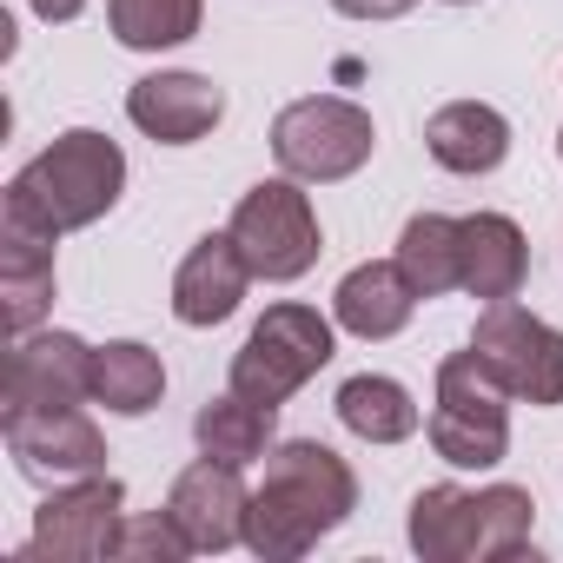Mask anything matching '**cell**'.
Masks as SVG:
<instances>
[{
	"label": "cell",
	"instance_id": "1",
	"mask_svg": "<svg viewBox=\"0 0 563 563\" xmlns=\"http://www.w3.org/2000/svg\"><path fill=\"white\" fill-rule=\"evenodd\" d=\"M352 504H358V477L332 444H319V438L272 444L265 484L245 504V550L265 563H292L319 537H332L352 517Z\"/></svg>",
	"mask_w": 563,
	"mask_h": 563
},
{
	"label": "cell",
	"instance_id": "2",
	"mask_svg": "<svg viewBox=\"0 0 563 563\" xmlns=\"http://www.w3.org/2000/svg\"><path fill=\"white\" fill-rule=\"evenodd\" d=\"M120 186H126V153L93 126H74L14 173L8 212L34 219L47 232H80L120 206Z\"/></svg>",
	"mask_w": 563,
	"mask_h": 563
},
{
	"label": "cell",
	"instance_id": "3",
	"mask_svg": "<svg viewBox=\"0 0 563 563\" xmlns=\"http://www.w3.org/2000/svg\"><path fill=\"white\" fill-rule=\"evenodd\" d=\"M530 523H537V504H530L523 484H490V490L424 484L411 497V550L424 563H504V556H523Z\"/></svg>",
	"mask_w": 563,
	"mask_h": 563
},
{
	"label": "cell",
	"instance_id": "4",
	"mask_svg": "<svg viewBox=\"0 0 563 563\" xmlns=\"http://www.w3.org/2000/svg\"><path fill=\"white\" fill-rule=\"evenodd\" d=\"M431 451L457 471H490L510 451V385L484 365L477 345L451 352L438 365V405H431Z\"/></svg>",
	"mask_w": 563,
	"mask_h": 563
},
{
	"label": "cell",
	"instance_id": "5",
	"mask_svg": "<svg viewBox=\"0 0 563 563\" xmlns=\"http://www.w3.org/2000/svg\"><path fill=\"white\" fill-rule=\"evenodd\" d=\"M232 245L245 252L252 278H265V286H292V278H306L325 252V232H319V212L312 199L299 192V179H258L239 206H232Z\"/></svg>",
	"mask_w": 563,
	"mask_h": 563
},
{
	"label": "cell",
	"instance_id": "6",
	"mask_svg": "<svg viewBox=\"0 0 563 563\" xmlns=\"http://www.w3.org/2000/svg\"><path fill=\"white\" fill-rule=\"evenodd\" d=\"M325 365H332V319H319L312 306H272L232 352V391L278 411Z\"/></svg>",
	"mask_w": 563,
	"mask_h": 563
},
{
	"label": "cell",
	"instance_id": "7",
	"mask_svg": "<svg viewBox=\"0 0 563 563\" xmlns=\"http://www.w3.org/2000/svg\"><path fill=\"white\" fill-rule=\"evenodd\" d=\"M378 146V126L358 100H339V93H312V100H292L286 113L272 120V153L299 186H332V179H352Z\"/></svg>",
	"mask_w": 563,
	"mask_h": 563
},
{
	"label": "cell",
	"instance_id": "8",
	"mask_svg": "<svg viewBox=\"0 0 563 563\" xmlns=\"http://www.w3.org/2000/svg\"><path fill=\"white\" fill-rule=\"evenodd\" d=\"M120 530H126V484L93 471V477L54 484V497L34 517V543L27 550L54 556V563H93V556L120 550Z\"/></svg>",
	"mask_w": 563,
	"mask_h": 563
},
{
	"label": "cell",
	"instance_id": "9",
	"mask_svg": "<svg viewBox=\"0 0 563 563\" xmlns=\"http://www.w3.org/2000/svg\"><path fill=\"white\" fill-rule=\"evenodd\" d=\"M471 345H477L484 365L510 385V398H523V405H563V332L543 325L537 312L497 299V306L477 319Z\"/></svg>",
	"mask_w": 563,
	"mask_h": 563
},
{
	"label": "cell",
	"instance_id": "10",
	"mask_svg": "<svg viewBox=\"0 0 563 563\" xmlns=\"http://www.w3.org/2000/svg\"><path fill=\"white\" fill-rule=\"evenodd\" d=\"M93 398V345L74 332H27L8 352V378H0V418L21 411H54Z\"/></svg>",
	"mask_w": 563,
	"mask_h": 563
},
{
	"label": "cell",
	"instance_id": "11",
	"mask_svg": "<svg viewBox=\"0 0 563 563\" xmlns=\"http://www.w3.org/2000/svg\"><path fill=\"white\" fill-rule=\"evenodd\" d=\"M8 424V451L21 464V477L34 484H74L107 471V438L93 431V418L80 405H54V411H21V418H0Z\"/></svg>",
	"mask_w": 563,
	"mask_h": 563
},
{
	"label": "cell",
	"instance_id": "12",
	"mask_svg": "<svg viewBox=\"0 0 563 563\" xmlns=\"http://www.w3.org/2000/svg\"><path fill=\"white\" fill-rule=\"evenodd\" d=\"M245 504H252V490L239 484V464H219L206 451H199V464L179 471V484L166 497L173 523L186 530V543L199 556H219V550L245 543Z\"/></svg>",
	"mask_w": 563,
	"mask_h": 563
},
{
	"label": "cell",
	"instance_id": "13",
	"mask_svg": "<svg viewBox=\"0 0 563 563\" xmlns=\"http://www.w3.org/2000/svg\"><path fill=\"white\" fill-rule=\"evenodd\" d=\"M54 245L60 232L21 219V212H0V319H8L14 339L41 332L47 306H54Z\"/></svg>",
	"mask_w": 563,
	"mask_h": 563
},
{
	"label": "cell",
	"instance_id": "14",
	"mask_svg": "<svg viewBox=\"0 0 563 563\" xmlns=\"http://www.w3.org/2000/svg\"><path fill=\"white\" fill-rule=\"evenodd\" d=\"M126 120L159 146H192L225 120V93L206 74H146L126 93Z\"/></svg>",
	"mask_w": 563,
	"mask_h": 563
},
{
	"label": "cell",
	"instance_id": "15",
	"mask_svg": "<svg viewBox=\"0 0 563 563\" xmlns=\"http://www.w3.org/2000/svg\"><path fill=\"white\" fill-rule=\"evenodd\" d=\"M245 286H252V265H245V252L232 245V232H206L186 258H179V272H173V319L179 325H225L232 312H239V299H245Z\"/></svg>",
	"mask_w": 563,
	"mask_h": 563
},
{
	"label": "cell",
	"instance_id": "16",
	"mask_svg": "<svg viewBox=\"0 0 563 563\" xmlns=\"http://www.w3.org/2000/svg\"><path fill=\"white\" fill-rule=\"evenodd\" d=\"M523 272H530V245H523L517 219H504V212L457 219V292L497 306V299L523 292Z\"/></svg>",
	"mask_w": 563,
	"mask_h": 563
},
{
	"label": "cell",
	"instance_id": "17",
	"mask_svg": "<svg viewBox=\"0 0 563 563\" xmlns=\"http://www.w3.org/2000/svg\"><path fill=\"white\" fill-rule=\"evenodd\" d=\"M418 312V286L405 278L398 258H372V265H352L339 278V292H332V319L352 332V339H398Z\"/></svg>",
	"mask_w": 563,
	"mask_h": 563
},
{
	"label": "cell",
	"instance_id": "18",
	"mask_svg": "<svg viewBox=\"0 0 563 563\" xmlns=\"http://www.w3.org/2000/svg\"><path fill=\"white\" fill-rule=\"evenodd\" d=\"M424 146L444 173L477 179V173H497L510 159V120L484 100H451L424 120Z\"/></svg>",
	"mask_w": 563,
	"mask_h": 563
},
{
	"label": "cell",
	"instance_id": "19",
	"mask_svg": "<svg viewBox=\"0 0 563 563\" xmlns=\"http://www.w3.org/2000/svg\"><path fill=\"white\" fill-rule=\"evenodd\" d=\"M166 398V365L153 345L140 339H113L93 352V405L120 411V418H146Z\"/></svg>",
	"mask_w": 563,
	"mask_h": 563
},
{
	"label": "cell",
	"instance_id": "20",
	"mask_svg": "<svg viewBox=\"0 0 563 563\" xmlns=\"http://www.w3.org/2000/svg\"><path fill=\"white\" fill-rule=\"evenodd\" d=\"M339 418H345V431L365 438V444H405V438L418 431L411 391H405L398 378H378V372L339 385Z\"/></svg>",
	"mask_w": 563,
	"mask_h": 563
},
{
	"label": "cell",
	"instance_id": "21",
	"mask_svg": "<svg viewBox=\"0 0 563 563\" xmlns=\"http://www.w3.org/2000/svg\"><path fill=\"white\" fill-rule=\"evenodd\" d=\"M192 438H199V451L206 457H219V464H258L265 451H272V411L265 405H252V398H239V391H225V398H212V405H199V418H192Z\"/></svg>",
	"mask_w": 563,
	"mask_h": 563
},
{
	"label": "cell",
	"instance_id": "22",
	"mask_svg": "<svg viewBox=\"0 0 563 563\" xmlns=\"http://www.w3.org/2000/svg\"><path fill=\"white\" fill-rule=\"evenodd\" d=\"M199 14H206V0H107V27L133 54L186 47L199 34Z\"/></svg>",
	"mask_w": 563,
	"mask_h": 563
},
{
	"label": "cell",
	"instance_id": "23",
	"mask_svg": "<svg viewBox=\"0 0 563 563\" xmlns=\"http://www.w3.org/2000/svg\"><path fill=\"white\" fill-rule=\"evenodd\" d=\"M398 265H405V278L418 286V299L457 292V219H444V212L405 219V232H398Z\"/></svg>",
	"mask_w": 563,
	"mask_h": 563
},
{
	"label": "cell",
	"instance_id": "24",
	"mask_svg": "<svg viewBox=\"0 0 563 563\" xmlns=\"http://www.w3.org/2000/svg\"><path fill=\"white\" fill-rule=\"evenodd\" d=\"M113 556L179 563V556H192V543H186V530L173 523V510H153V517H126V530H120V550H113Z\"/></svg>",
	"mask_w": 563,
	"mask_h": 563
},
{
	"label": "cell",
	"instance_id": "25",
	"mask_svg": "<svg viewBox=\"0 0 563 563\" xmlns=\"http://www.w3.org/2000/svg\"><path fill=\"white\" fill-rule=\"evenodd\" d=\"M332 8H339L345 21H398V14L418 8V0H332Z\"/></svg>",
	"mask_w": 563,
	"mask_h": 563
},
{
	"label": "cell",
	"instance_id": "26",
	"mask_svg": "<svg viewBox=\"0 0 563 563\" xmlns=\"http://www.w3.org/2000/svg\"><path fill=\"white\" fill-rule=\"evenodd\" d=\"M27 8H34L41 21H74V14L87 8V0H27Z\"/></svg>",
	"mask_w": 563,
	"mask_h": 563
},
{
	"label": "cell",
	"instance_id": "27",
	"mask_svg": "<svg viewBox=\"0 0 563 563\" xmlns=\"http://www.w3.org/2000/svg\"><path fill=\"white\" fill-rule=\"evenodd\" d=\"M556 159H563V133H556Z\"/></svg>",
	"mask_w": 563,
	"mask_h": 563
},
{
	"label": "cell",
	"instance_id": "28",
	"mask_svg": "<svg viewBox=\"0 0 563 563\" xmlns=\"http://www.w3.org/2000/svg\"><path fill=\"white\" fill-rule=\"evenodd\" d=\"M451 8H471V0H451Z\"/></svg>",
	"mask_w": 563,
	"mask_h": 563
}]
</instances>
